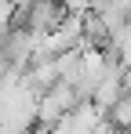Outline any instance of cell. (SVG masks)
<instances>
[{
    "label": "cell",
    "instance_id": "3957f363",
    "mask_svg": "<svg viewBox=\"0 0 131 134\" xmlns=\"http://www.w3.org/2000/svg\"><path fill=\"white\" fill-rule=\"evenodd\" d=\"M106 51L120 62V65H131V22L124 25V29H117V33H109Z\"/></svg>",
    "mask_w": 131,
    "mask_h": 134
},
{
    "label": "cell",
    "instance_id": "277c9868",
    "mask_svg": "<svg viewBox=\"0 0 131 134\" xmlns=\"http://www.w3.org/2000/svg\"><path fill=\"white\" fill-rule=\"evenodd\" d=\"M11 18H15V0H0V40L11 33Z\"/></svg>",
    "mask_w": 131,
    "mask_h": 134
},
{
    "label": "cell",
    "instance_id": "6da1fadb",
    "mask_svg": "<svg viewBox=\"0 0 131 134\" xmlns=\"http://www.w3.org/2000/svg\"><path fill=\"white\" fill-rule=\"evenodd\" d=\"M80 102H84V98H80V91L73 87V83H55V87H47V91L40 94V105H37V123L55 127L66 112H73Z\"/></svg>",
    "mask_w": 131,
    "mask_h": 134
},
{
    "label": "cell",
    "instance_id": "7a4b0ae2",
    "mask_svg": "<svg viewBox=\"0 0 131 134\" xmlns=\"http://www.w3.org/2000/svg\"><path fill=\"white\" fill-rule=\"evenodd\" d=\"M18 18L33 33H51L66 18V4H58V0H26L22 11H18Z\"/></svg>",
    "mask_w": 131,
    "mask_h": 134
}]
</instances>
